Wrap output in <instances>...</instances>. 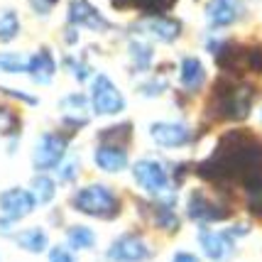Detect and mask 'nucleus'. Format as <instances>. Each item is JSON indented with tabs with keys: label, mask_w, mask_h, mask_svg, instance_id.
<instances>
[{
	"label": "nucleus",
	"mask_w": 262,
	"mask_h": 262,
	"mask_svg": "<svg viewBox=\"0 0 262 262\" xmlns=\"http://www.w3.org/2000/svg\"><path fill=\"white\" fill-rule=\"evenodd\" d=\"M57 179L61 184H74L79 179V160L76 157H67L57 167Z\"/></svg>",
	"instance_id": "27"
},
{
	"label": "nucleus",
	"mask_w": 262,
	"mask_h": 262,
	"mask_svg": "<svg viewBox=\"0 0 262 262\" xmlns=\"http://www.w3.org/2000/svg\"><path fill=\"white\" fill-rule=\"evenodd\" d=\"M169 262H201V260L196 257L194 252H189V250H179V252H174V257H171Z\"/></svg>",
	"instance_id": "33"
},
{
	"label": "nucleus",
	"mask_w": 262,
	"mask_h": 262,
	"mask_svg": "<svg viewBox=\"0 0 262 262\" xmlns=\"http://www.w3.org/2000/svg\"><path fill=\"white\" fill-rule=\"evenodd\" d=\"M12 240L17 243V248L32 252V255H42L45 250H49V235H47V230L39 228V226L17 230V233L12 235Z\"/></svg>",
	"instance_id": "16"
},
{
	"label": "nucleus",
	"mask_w": 262,
	"mask_h": 262,
	"mask_svg": "<svg viewBox=\"0 0 262 262\" xmlns=\"http://www.w3.org/2000/svg\"><path fill=\"white\" fill-rule=\"evenodd\" d=\"M149 135L160 147H184L191 140V130L182 123H152Z\"/></svg>",
	"instance_id": "11"
},
{
	"label": "nucleus",
	"mask_w": 262,
	"mask_h": 262,
	"mask_svg": "<svg viewBox=\"0 0 262 262\" xmlns=\"http://www.w3.org/2000/svg\"><path fill=\"white\" fill-rule=\"evenodd\" d=\"M69 149V137L59 135V133H45L37 137L32 152V164L37 171H49L57 169L61 162L67 160Z\"/></svg>",
	"instance_id": "5"
},
{
	"label": "nucleus",
	"mask_w": 262,
	"mask_h": 262,
	"mask_svg": "<svg viewBox=\"0 0 262 262\" xmlns=\"http://www.w3.org/2000/svg\"><path fill=\"white\" fill-rule=\"evenodd\" d=\"M186 216L194 223L208 226V223H218L230 216V208L221 201H213L211 196H206L201 189H194L189 199H186Z\"/></svg>",
	"instance_id": "7"
},
{
	"label": "nucleus",
	"mask_w": 262,
	"mask_h": 262,
	"mask_svg": "<svg viewBox=\"0 0 262 262\" xmlns=\"http://www.w3.org/2000/svg\"><path fill=\"white\" fill-rule=\"evenodd\" d=\"M47 260L49 262H76V257H74V250L69 245H52L47 250Z\"/></svg>",
	"instance_id": "28"
},
{
	"label": "nucleus",
	"mask_w": 262,
	"mask_h": 262,
	"mask_svg": "<svg viewBox=\"0 0 262 262\" xmlns=\"http://www.w3.org/2000/svg\"><path fill=\"white\" fill-rule=\"evenodd\" d=\"M196 240H199L204 255L211 262H228L233 257V252H235V238L230 235L228 230H211L201 226Z\"/></svg>",
	"instance_id": "9"
},
{
	"label": "nucleus",
	"mask_w": 262,
	"mask_h": 262,
	"mask_svg": "<svg viewBox=\"0 0 262 262\" xmlns=\"http://www.w3.org/2000/svg\"><path fill=\"white\" fill-rule=\"evenodd\" d=\"M152 221H155V226L162 228L164 233H177L179 230V216H177V211H174V206H167V204H155L152 208Z\"/></svg>",
	"instance_id": "22"
},
{
	"label": "nucleus",
	"mask_w": 262,
	"mask_h": 262,
	"mask_svg": "<svg viewBox=\"0 0 262 262\" xmlns=\"http://www.w3.org/2000/svg\"><path fill=\"white\" fill-rule=\"evenodd\" d=\"M93 162L96 167L105 174H118L127 167V152L123 145H115V142H101L96 152H93Z\"/></svg>",
	"instance_id": "12"
},
{
	"label": "nucleus",
	"mask_w": 262,
	"mask_h": 262,
	"mask_svg": "<svg viewBox=\"0 0 262 262\" xmlns=\"http://www.w3.org/2000/svg\"><path fill=\"white\" fill-rule=\"evenodd\" d=\"M20 34V20L15 10H3L0 12V42L8 45Z\"/></svg>",
	"instance_id": "23"
},
{
	"label": "nucleus",
	"mask_w": 262,
	"mask_h": 262,
	"mask_svg": "<svg viewBox=\"0 0 262 262\" xmlns=\"http://www.w3.org/2000/svg\"><path fill=\"white\" fill-rule=\"evenodd\" d=\"M199 177L211 182H240L245 191L262 189V142L248 133H228L213 157L199 167Z\"/></svg>",
	"instance_id": "1"
},
{
	"label": "nucleus",
	"mask_w": 262,
	"mask_h": 262,
	"mask_svg": "<svg viewBox=\"0 0 262 262\" xmlns=\"http://www.w3.org/2000/svg\"><path fill=\"white\" fill-rule=\"evenodd\" d=\"M108 262H147L152 260V248L147 240L137 233H123L108 245L105 250Z\"/></svg>",
	"instance_id": "6"
},
{
	"label": "nucleus",
	"mask_w": 262,
	"mask_h": 262,
	"mask_svg": "<svg viewBox=\"0 0 262 262\" xmlns=\"http://www.w3.org/2000/svg\"><path fill=\"white\" fill-rule=\"evenodd\" d=\"M10 125H15V118L0 105V130H8Z\"/></svg>",
	"instance_id": "34"
},
{
	"label": "nucleus",
	"mask_w": 262,
	"mask_h": 262,
	"mask_svg": "<svg viewBox=\"0 0 262 262\" xmlns=\"http://www.w3.org/2000/svg\"><path fill=\"white\" fill-rule=\"evenodd\" d=\"M91 103H93V111L98 115H118V113L125 111V98H123V93L118 91V86H115L105 74H98L96 81H93Z\"/></svg>",
	"instance_id": "8"
},
{
	"label": "nucleus",
	"mask_w": 262,
	"mask_h": 262,
	"mask_svg": "<svg viewBox=\"0 0 262 262\" xmlns=\"http://www.w3.org/2000/svg\"><path fill=\"white\" fill-rule=\"evenodd\" d=\"M133 179H135V184L145 194L155 196V199H160V196L171 191L167 167L157 160H149V157L137 160L135 164H133Z\"/></svg>",
	"instance_id": "4"
},
{
	"label": "nucleus",
	"mask_w": 262,
	"mask_h": 262,
	"mask_svg": "<svg viewBox=\"0 0 262 262\" xmlns=\"http://www.w3.org/2000/svg\"><path fill=\"white\" fill-rule=\"evenodd\" d=\"M228 233L235 240H238V238H245V235L250 233V226H248V223H235V226H230V228H228Z\"/></svg>",
	"instance_id": "32"
},
{
	"label": "nucleus",
	"mask_w": 262,
	"mask_h": 262,
	"mask_svg": "<svg viewBox=\"0 0 262 262\" xmlns=\"http://www.w3.org/2000/svg\"><path fill=\"white\" fill-rule=\"evenodd\" d=\"M130 59L137 69H149L152 64V47L145 45V42H130Z\"/></svg>",
	"instance_id": "25"
},
{
	"label": "nucleus",
	"mask_w": 262,
	"mask_h": 262,
	"mask_svg": "<svg viewBox=\"0 0 262 262\" xmlns=\"http://www.w3.org/2000/svg\"><path fill=\"white\" fill-rule=\"evenodd\" d=\"M147 30L155 34L157 39H162V42H174V39L179 37V32H182V25L177 23V20H171V17L160 15V17L147 20Z\"/></svg>",
	"instance_id": "21"
},
{
	"label": "nucleus",
	"mask_w": 262,
	"mask_h": 262,
	"mask_svg": "<svg viewBox=\"0 0 262 262\" xmlns=\"http://www.w3.org/2000/svg\"><path fill=\"white\" fill-rule=\"evenodd\" d=\"M86 96L81 93H69L67 98H61L59 108H61V118L64 123L71 127H79V125H86L89 120V111H86Z\"/></svg>",
	"instance_id": "15"
},
{
	"label": "nucleus",
	"mask_w": 262,
	"mask_h": 262,
	"mask_svg": "<svg viewBox=\"0 0 262 262\" xmlns=\"http://www.w3.org/2000/svg\"><path fill=\"white\" fill-rule=\"evenodd\" d=\"M179 81L186 91H199L206 81V69L196 57H184L179 67Z\"/></svg>",
	"instance_id": "17"
},
{
	"label": "nucleus",
	"mask_w": 262,
	"mask_h": 262,
	"mask_svg": "<svg viewBox=\"0 0 262 262\" xmlns=\"http://www.w3.org/2000/svg\"><path fill=\"white\" fill-rule=\"evenodd\" d=\"M12 223H15V221L0 216V235H12Z\"/></svg>",
	"instance_id": "35"
},
{
	"label": "nucleus",
	"mask_w": 262,
	"mask_h": 262,
	"mask_svg": "<svg viewBox=\"0 0 262 262\" xmlns=\"http://www.w3.org/2000/svg\"><path fill=\"white\" fill-rule=\"evenodd\" d=\"M245 67L250 69V71H262V47H252L245 52Z\"/></svg>",
	"instance_id": "29"
},
{
	"label": "nucleus",
	"mask_w": 262,
	"mask_h": 262,
	"mask_svg": "<svg viewBox=\"0 0 262 262\" xmlns=\"http://www.w3.org/2000/svg\"><path fill=\"white\" fill-rule=\"evenodd\" d=\"M71 208L83 213V216L101 218V221H113L120 213V199L105 184H86V186H81V189L74 191Z\"/></svg>",
	"instance_id": "2"
},
{
	"label": "nucleus",
	"mask_w": 262,
	"mask_h": 262,
	"mask_svg": "<svg viewBox=\"0 0 262 262\" xmlns=\"http://www.w3.org/2000/svg\"><path fill=\"white\" fill-rule=\"evenodd\" d=\"M248 211L252 216H262V189L248 194Z\"/></svg>",
	"instance_id": "30"
},
{
	"label": "nucleus",
	"mask_w": 262,
	"mask_h": 262,
	"mask_svg": "<svg viewBox=\"0 0 262 262\" xmlns=\"http://www.w3.org/2000/svg\"><path fill=\"white\" fill-rule=\"evenodd\" d=\"M67 245L71 250H93L96 248V233L83 223H74L67 228Z\"/></svg>",
	"instance_id": "19"
},
{
	"label": "nucleus",
	"mask_w": 262,
	"mask_h": 262,
	"mask_svg": "<svg viewBox=\"0 0 262 262\" xmlns=\"http://www.w3.org/2000/svg\"><path fill=\"white\" fill-rule=\"evenodd\" d=\"M25 69H27V61L17 52H0V71H5V74H20Z\"/></svg>",
	"instance_id": "26"
},
{
	"label": "nucleus",
	"mask_w": 262,
	"mask_h": 262,
	"mask_svg": "<svg viewBox=\"0 0 262 262\" xmlns=\"http://www.w3.org/2000/svg\"><path fill=\"white\" fill-rule=\"evenodd\" d=\"M34 208H37V199L30 189L23 186H12L8 191L0 194V216L10 218V221H23L25 216H30Z\"/></svg>",
	"instance_id": "10"
},
{
	"label": "nucleus",
	"mask_w": 262,
	"mask_h": 262,
	"mask_svg": "<svg viewBox=\"0 0 262 262\" xmlns=\"http://www.w3.org/2000/svg\"><path fill=\"white\" fill-rule=\"evenodd\" d=\"M221 118L230 120H243L250 113L252 105V89L245 83H230V81H218L216 91H213Z\"/></svg>",
	"instance_id": "3"
},
{
	"label": "nucleus",
	"mask_w": 262,
	"mask_h": 262,
	"mask_svg": "<svg viewBox=\"0 0 262 262\" xmlns=\"http://www.w3.org/2000/svg\"><path fill=\"white\" fill-rule=\"evenodd\" d=\"M164 89H167V83L162 79H155V81H149V83H142V86H140V93H145V96H160Z\"/></svg>",
	"instance_id": "31"
},
{
	"label": "nucleus",
	"mask_w": 262,
	"mask_h": 262,
	"mask_svg": "<svg viewBox=\"0 0 262 262\" xmlns=\"http://www.w3.org/2000/svg\"><path fill=\"white\" fill-rule=\"evenodd\" d=\"M69 23L79 25V27H89V30H105L108 27L103 15L89 0H71L69 3Z\"/></svg>",
	"instance_id": "14"
},
{
	"label": "nucleus",
	"mask_w": 262,
	"mask_h": 262,
	"mask_svg": "<svg viewBox=\"0 0 262 262\" xmlns=\"http://www.w3.org/2000/svg\"><path fill=\"white\" fill-rule=\"evenodd\" d=\"M47 3H57V0H47Z\"/></svg>",
	"instance_id": "36"
},
{
	"label": "nucleus",
	"mask_w": 262,
	"mask_h": 262,
	"mask_svg": "<svg viewBox=\"0 0 262 262\" xmlns=\"http://www.w3.org/2000/svg\"><path fill=\"white\" fill-rule=\"evenodd\" d=\"M174 3L177 0H125L123 5H135L137 10L142 12H149V15H164L167 10H171L174 8Z\"/></svg>",
	"instance_id": "24"
},
{
	"label": "nucleus",
	"mask_w": 262,
	"mask_h": 262,
	"mask_svg": "<svg viewBox=\"0 0 262 262\" xmlns=\"http://www.w3.org/2000/svg\"><path fill=\"white\" fill-rule=\"evenodd\" d=\"M243 15L240 0H208L206 5V20L213 27H228Z\"/></svg>",
	"instance_id": "13"
},
{
	"label": "nucleus",
	"mask_w": 262,
	"mask_h": 262,
	"mask_svg": "<svg viewBox=\"0 0 262 262\" xmlns=\"http://www.w3.org/2000/svg\"><path fill=\"white\" fill-rule=\"evenodd\" d=\"M30 191L34 194L37 199V204L42 206H49L54 201V196H57V182L47 174V171H39L37 177L32 179V186H30Z\"/></svg>",
	"instance_id": "20"
},
{
	"label": "nucleus",
	"mask_w": 262,
	"mask_h": 262,
	"mask_svg": "<svg viewBox=\"0 0 262 262\" xmlns=\"http://www.w3.org/2000/svg\"><path fill=\"white\" fill-rule=\"evenodd\" d=\"M54 59L49 54V49H42L39 54H34L32 59H27V74L32 76L34 83H49L54 76Z\"/></svg>",
	"instance_id": "18"
}]
</instances>
